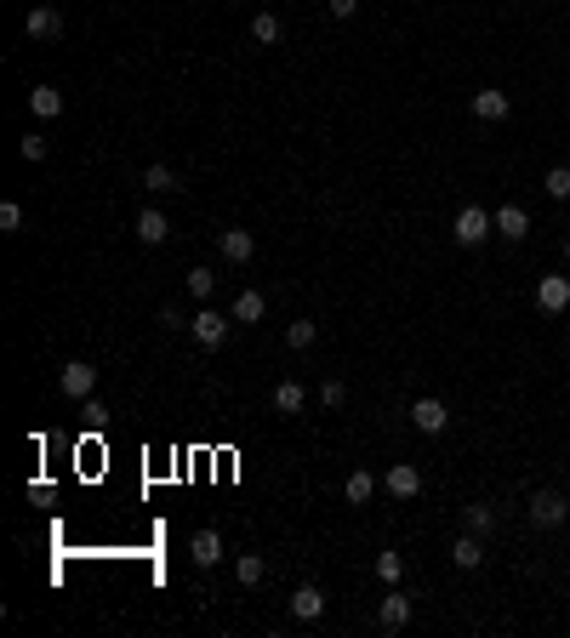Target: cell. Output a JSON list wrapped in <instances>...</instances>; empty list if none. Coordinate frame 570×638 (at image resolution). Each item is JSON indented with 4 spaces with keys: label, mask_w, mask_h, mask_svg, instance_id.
<instances>
[{
    "label": "cell",
    "mask_w": 570,
    "mask_h": 638,
    "mask_svg": "<svg viewBox=\"0 0 570 638\" xmlns=\"http://www.w3.org/2000/svg\"><path fill=\"white\" fill-rule=\"evenodd\" d=\"M490 234H497V223H490L485 206H462L456 211V223H451V240L456 245H485Z\"/></svg>",
    "instance_id": "1"
},
{
    "label": "cell",
    "mask_w": 570,
    "mask_h": 638,
    "mask_svg": "<svg viewBox=\"0 0 570 638\" xmlns=\"http://www.w3.org/2000/svg\"><path fill=\"white\" fill-rule=\"evenodd\" d=\"M565 519H570V502L559 490H536L531 496V524L536 531H553V524H565Z\"/></svg>",
    "instance_id": "2"
},
{
    "label": "cell",
    "mask_w": 570,
    "mask_h": 638,
    "mask_svg": "<svg viewBox=\"0 0 570 638\" xmlns=\"http://www.w3.org/2000/svg\"><path fill=\"white\" fill-rule=\"evenodd\" d=\"M57 387H64L69 399H91V387H98V365H86V360H69L64 370H57Z\"/></svg>",
    "instance_id": "3"
},
{
    "label": "cell",
    "mask_w": 570,
    "mask_h": 638,
    "mask_svg": "<svg viewBox=\"0 0 570 638\" xmlns=\"http://www.w3.org/2000/svg\"><path fill=\"white\" fill-rule=\"evenodd\" d=\"M189 331H194L200 348H223V342H228V319L217 314V308H200V314L189 319Z\"/></svg>",
    "instance_id": "4"
},
{
    "label": "cell",
    "mask_w": 570,
    "mask_h": 638,
    "mask_svg": "<svg viewBox=\"0 0 570 638\" xmlns=\"http://www.w3.org/2000/svg\"><path fill=\"white\" fill-rule=\"evenodd\" d=\"M536 308H542V314H565L570 308V279L565 274H542L536 279Z\"/></svg>",
    "instance_id": "5"
},
{
    "label": "cell",
    "mask_w": 570,
    "mask_h": 638,
    "mask_svg": "<svg viewBox=\"0 0 570 638\" xmlns=\"http://www.w3.org/2000/svg\"><path fill=\"white\" fill-rule=\"evenodd\" d=\"M23 35L29 40H57V35H64V12H57V6H29Z\"/></svg>",
    "instance_id": "6"
},
{
    "label": "cell",
    "mask_w": 570,
    "mask_h": 638,
    "mask_svg": "<svg viewBox=\"0 0 570 638\" xmlns=\"http://www.w3.org/2000/svg\"><path fill=\"white\" fill-rule=\"evenodd\" d=\"M382 485H388V496H394V502H411V496H422V473L411 468V462H394Z\"/></svg>",
    "instance_id": "7"
},
{
    "label": "cell",
    "mask_w": 570,
    "mask_h": 638,
    "mask_svg": "<svg viewBox=\"0 0 570 638\" xmlns=\"http://www.w3.org/2000/svg\"><path fill=\"white\" fill-rule=\"evenodd\" d=\"M377 627H382V633L411 627V599H405V593H382V604H377Z\"/></svg>",
    "instance_id": "8"
},
{
    "label": "cell",
    "mask_w": 570,
    "mask_h": 638,
    "mask_svg": "<svg viewBox=\"0 0 570 638\" xmlns=\"http://www.w3.org/2000/svg\"><path fill=\"white\" fill-rule=\"evenodd\" d=\"M411 422H417L422 433H445V422H451V411H445V399H434V394H428V399H417V404H411Z\"/></svg>",
    "instance_id": "9"
},
{
    "label": "cell",
    "mask_w": 570,
    "mask_h": 638,
    "mask_svg": "<svg viewBox=\"0 0 570 638\" xmlns=\"http://www.w3.org/2000/svg\"><path fill=\"white\" fill-rule=\"evenodd\" d=\"M291 616H297V621H319V616H326V593H319L314 582H302L297 593H291Z\"/></svg>",
    "instance_id": "10"
},
{
    "label": "cell",
    "mask_w": 570,
    "mask_h": 638,
    "mask_svg": "<svg viewBox=\"0 0 570 638\" xmlns=\"http://www.w3.org/2000/svg\"><path fill=\"white\" fill-rule=\"evenodd\" d=\"M473 115H480V120H507V115H514V98H507V91H473Z\"/></svg>",
    "instance_id": "11"
},
{
    "label": "cell",
    "mask_w": 570,
    "mask_h": 638,
    "mask_svg": "<svg viewBox=\"0 0 570 638\" xmlns=\"http://www.w3.org/2000/svg\"><path fill=\"white\" fill-rule=\"evenodd\" d=\"M137 240H143V245H166V240H172V223H166V211H137Z\"/></svg>",
    "instance_id": "12"
},
{
    "label": "cell",
    "mask_w": 570,
    "mask_h": 638,
    "mask_svg": "<svg viewBox=\"0 0 570 638\" xmlns=\"http://www.w3.org/2000/svg\"><path fill=\"white\" fill-rule=\"evenodd\" d=\"M490 223H497V234H502V240H525V234H531V217H525V206H502L497 217H490Z\"/></svg>",
    "instance_id": "13"
},
{
    "label": "cell",
    "mask_w": 570,
    "mask_h": 638,
    "mask_svg": "<svg viewBox=\"0 0 570 638\" xmlns=\"http://www.w3.org/2000/svg\"><path fill=\"white\" fill-rule=\"evenodd\" d=\"M223 257L240 268V262H251V257H257V240L245 234V228H223Z\"/></svg>",
    "instance_id": "14"
},
{
    "label": "cell",
    "mask_w": 570,
    "mask_h": 638,
    "mask_svg": "<svg viewBox=\"0 0 570 638\" xmlns=\"http://www.w3.org/2000/svg\"><path fill=\"white\" fill-rule=\"evenodd\" d=\"M451 558H456L462 570H480V565H485V541L473 536V531H468V536H456V541H451Z\"/></svg>",
    "instance_id": "15"
},
{
    "label": "cell",
    "mask_w": 570,
    "mask_h": 638,
    "mask_svg": "<svg viewBox=\"0 0 570 638\" xmlns=\"http://www.w3.org/2000/svg\"><path fill=\"white\" fill-rule=\"evenodd\" d=\"M189 558H194L200 570H211V565L223 558V536H217V531H200V536H194V548H189Z\"/></svg>",
    "instance_id": "16"
},
{
    "label": "cell",
    "mask_w": 570,
    "mask_h": 638,
    "mask_svg": "<svg viewBox=\"0 0 570 638\" xmlns=\"http://www.w3.org/2000/svg\"><path fill=\"white\" fill-rule=\"evenodd\" d=\"M302 404H308L302 382H280V387H274V411H280V416H302Z\"/></svg>",
    "instance_id": "17"
},
{
    "label": "cell",
    "mask_w": 570,
    "mask_h": 638,
    "mask_svg": "<svg viewBox=\"0 0 570 638\" xmlns=\"http://www.w3.org/2000/svg\"><path fill=\"white\" fill-rule=\"evenodd\" d=\"M29 108H35V120H57V115H64V91L35 86V91H29Z\"/></svg>",
    "instance_id": "18"
},
{
    "label": "cell",
    "mask_w": 570,
    "mask_h": 638,
    "mask_svg": "<svg viewBox=\"0 0 570 638\" xmlns=\"http://www.w3.org/2000/svg\"><path fill=\"white\" fill-rule=\"evenodd\" d=\"M462 524H468L473 536H490V531H497V507H490V502H468V507H462Z\"/></svg>",
    "instance_id": "19"
},
{
    "label": "cell",
    "mask_w": 570,
    "mask_h": 638,
    "mask_svg": "<svg viewBox=\"0 0 570 638\" xmlns=\"http://www.w3.org/2000/svg\"><path fill=\"white\" fill-rule=\"evenodd\" d=\"M343 496H348L353 507H360V502H371V496H377V473L353 468V473H348V485H343Z\"/></svg>",
    "instance_id": "20"
},
{
    "label": "cell",
    "mask_w": 570,
    "mask_h": 638,
    "mask_svg": "<svg viewBox=\"0 0 570 638\" xmlns=\"http://www.w3.org/2000/svg\"><path fill=\"white\" fill-rule=\"evenodd\" d=\"M143 189H149V194H177L183 183H177L172 166H149V171H143Z\"/></svg>",
    "instance_id": "21"
},
{
    "label": "cell",
    "mask_w": 570,
    "mask_h": 638,
    "mask_svg": "<svg viewBox=\"0 0 570 638\" xmlns=\"http://www.w3.org/2000/svg\"><path fill=\"white\" fill-rule=\"evenodd\" d=\"M234 319L240 325H263V291H240V297H234Z\"/></svg>",
    "instance_id": "22"
},
{
    "label": "cell",
    "mask_w": 570,
    "mask_h": 638,
    "mask_svg": "<svg viewBox=\"0 0 570 638\" xmlns=\"http://www.w3.org/2000/svg\"><path fill=\"white\" fill-rule=\"evenodd\" d=\"M280 35H285V29H280L274 12H257V18H251V40L257 46H280Z\"/></svg>",
    "instance_id": "23"
},
{
    "label": "cell",
    "mask_w": 570,
    "mask_h": 638,
    "mask_svg": "<svg viewBox=\"0 0 570 638\" xmlns=\"http://www.w3.org/2000/svg\"><path fill=\"white\" fill-rule=\"evenodd\" d=\"M234 575H240L245 587H257V582H263V575H268V565H263V553H240V558H234Z\"/></svg>",
    "instance_id": "24"
},
{
    "label": "cell",
    "mask_w": 570,
    "mask_h": 638,
    "mask_svg": "<svg viewBox=\"0 0 570 638\" xmlns=\"http://www.w3.org/2000/svg\"><path fill=\"white\" fill-rule=\"evenodd\" d=\"M377 575H382L388 587H399V575H405V558H399V548H382V553H377Z\"/></svg>",
    "instance_id": "25"
},
{
    "label": "cell",
    "mask_w": 570,
    "mask_h": 638,
    "mask_svg": "<svg viewBox=\"0 0 570 638\" xmlns=\"http://www.w3.org/2000/svg\"><path fill=\"white\" fill-rule=\"evenodd\" d=\"M314 336H319L314 319H291V325H285V342H291V348H314Z\"/></svg>",
    "instance_id": "26"
},
{
    "label": "cell",
    "mask_w": 570,
    "mask_h": 638,
    "mask_svg": "<svg viewBox=\"0 0 570 638\" xmlns=\"http://www.w3.org/2000/svg\"><path fill=\"white\" fill-rule=\"evenodd\" d=\"M542 189H548L553 200H570V166H553L548 177H542Z\"/></svg>",
    "instance_id": "27"
},
{
    "label": "cell",
    "mask_w": 570,
    "mask_h": 638,
    "mask_svg": "<svg viewBox=\"0 0 570 638\" xmlns=\"http://www.w3.org/2000/svg\"><path fill=\"white\" fill-rule=\"evenodd\" d=\"M189 291H194V297H211V291H217V274H211V268H189Z\"/></svg>",
    "instance_id": "28"
},
{
    "label": "cell",
    "mask_w": 570,
    "mask_h": 638,
    "mask_svg": "<svg viewBox=\"0 0 570 638\" xmlns=\"http://www.w3.org/2000/svg\"><path fill=\"white\" fill-rule=\"evenodd\" d=\"M18 228H23V206L6 200V206H0V234H18Z\"/></svg>",
    "instance_id": "29"
},
{
    "label": "cell",
    "mask_w": 570,
    "mask_h": 638,
    "mask_svg": "<svg viewBox=\"0 0 570 638\" xmlns=\"http://www.w3.org/2000/svg\"><path fill=\"white\" fill-rule=\"evenodd\" d=\"M18 154H23V160H46V137H35V132H29L23 143H18Z\"/></svg>",
    "instance_id": "30"
},
{
    "label": "cell",
    "mask_w": 570,
    "mask_h": 638,
    "mask_svg": "<svg viewBox=\"0 0 570 638\" xmlns=\"http://www.w3.org/2000/svg\"><path fill=\"white\" fill-rule=\"evenodd\" d=\"M343 399H348V387L336 382V377H331L326 387H319V404H331V411H336V404H343Z\"/></svg>",
    "instance_id": "31"
},
{
    "label": "cell",
    "mask_w": 570,
    "mask_h": 638,
    "mask_svg": "<svg viewBox=\"0 0 570 638\" xmlns=\"http://www.w3.org/2000/svg\"><path fill=\"white\" fill-rule=\"evenodd\" d=\"M353 6H360V0H331V18H353Z\"/></svg>",
    "instance_id": "32"
},
{
    "label": "cell",
    "mask_w": 570,
    "mask_h": 638,
    "mask_svg": "<svg viewBox=\"0 0 570 638\" xmlns=\"http://www.w3.org/2000/svg\"><path fill=\"white\" fill-rule=\"evenodd\" d=\"M565 262H570V240H565Z\"/></svg>",
    "instance_id": "33"
}]
</instances>
